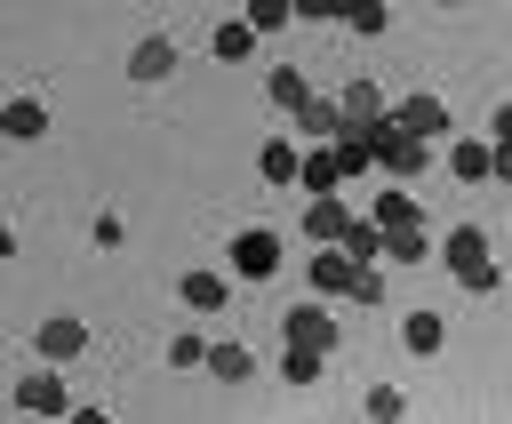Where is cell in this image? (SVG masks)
I'll return each mask as SVG.
<instances>
[{
  "mask_svg": "<svg viewBox=\"0 0 512 424\" xmlns=\"http://www.w3.org/2000/svg\"><path fill=\"white\" fill-rule=\"evenodd\" d=\"M264 96H272L280 112H296V104H304L312 88H304V72H296V64H272V72H264Z\"/></svg>",
  "mask_w": 512,
  "mask_h": 424,
  "instance_id": "cb8c5ba5",
  "label": "cell"
},
{
  "mask_svg": "<svg viewBox=\"0 0 512 424\" xmlns=\"http://www.w3.org/2000/svg\"><path fill=\"white\" fill-rule=\"evenodd\" d=\"M440 264H448V280H464L472 296L504 288V264L488 256V232H480V224H448V232H440Z\"/></svg>",
  "mask_w": 512,
  "mask_h": 424,
  "instance_id": "7a4b0ae2",
  "label": "cell"
},
{
  "mask_svg": "<svg viewBox=\"0 0 512 424\" xmlns=\"http://www.w3.org/2000/svg\"><path fill=\"white\" fill-rule=\"evenodd\" d=\"M168 72H176V40H168V32H144V40L128 48V80L152 88V80H168Z\"/></svg>",
  "mask_w": 512,
  "mask_h": 424,
  "instance_id": "ba28073f",
  "label": "cell"
},
{
  "mask_svg": "<svg viewBox=\"0 0 512 424\" xmlns=\"http://www.w3.org/2000/svg\"><path fill=\"white\" fill-rule=\"evenodd\" d=\"M288 16H296V0H248V24H256V32H280Z\"/></svg>",
  "mask_w": 512,
  "mask_h": 424,
  "instance_id": "83f0119b",
  "label": "cell"
},
{
  "mask_svg": "<svg viewBox=\"0 0 512 424\" xmlns=\"http://www.w3.org/2000/svg\"><path fill=\"white\" fill-rule=\"evenodd\" d=\"M344 176H352V168H344V144H336V136H328V144H312V152H304V168H296V184H304V192H336Z\"/></svg>",
  "mask_w": 512,
  "mask_h": 424,
  "instance_id": "7c38bea8",
  "label": "cell"
},
{
  "mask_svg": "<svg viewBox=\"0 0 512 424\" xmlns=\"http://www.w3.org/2000/svg\"><path fill=\"white\" fill-rule=\"evenodd\" d=\"M256 40H264V32H256L248 16H232V24H216V32H208V56H216V64H248V56H256Z\"/></svg>",
  "mask_w": 512,
  "mask_h": 424,
  "instance_id": "4fadbf2b",
  "label": "cell"
},
{
  "mask_svg": "<svg viewBox=\"0 0 512 424\" xmlns=\"http://www.w3.org/2000/svg\"><path fill=\"white\" fill-rule=\"evenodd\" d=\"M304 280H312V296H328V304H336V296H352L360 264H352V248H344V240H320V248H312V264H304Z\"/></svg>",
  "mask_w": 512,
  "mask_h": 424,
  "instance_id": "5b68a950",
  "label": "cell"
},
{
  "mask_svg": "<svg viewBox=\"0 0 512 424\" xmlns=\"http://www.w3.org/2000/svg\"><path fill=\"white\" fill-rule=\"evenodd\" d=\"M432 8H464V0H432Z\"/></svg>",
  "mask_w": 512,
  "mask_h": 424,
  "instance_id": "836d02e7",
  "label": "cell"
},
{
  "mask_svg": "<svg viewBox=\"0 0 512 424\" xmlns=\"http://www.w3.org/2000/svg\"><path fill=\"white\" fill-rule=\"evenodd\" d=\"M392 120H400V128H416V136H440V128H448V104H440V96H400V104H392Z\"/></svg>",
  "mask_w": 512,
  "mask_h": 424,
  "instance_id": "ac0fdd59",
  "label": "cell"
},
{
  "mask_svg": "<svg viewBox=\"0 0 512 424\" xmlns=\"http://www.w3.org/2000/svg\"><path fill=\"white\" fill-rule=\"evenodd\" d=\"M256 168H264V184H296L304 144H296V136H264V144H256Z\"/></svg>",
  "mask_w": 512,
  "mask_h": 424,
  "instance_id": "5bb4252c",
  "label": "cell"
},
{
  "mask_svg": "<svg viewBox=\"0 0 512 424\" xmlns=\"http://www.w3.org/2000/svg\"><path fill=\"white\" fill-rule=\"evenodd\" d=\"M0 136H8V144H40V136H48V104H40V96H8V104H0Z\"/></svg>",
  "mask_w": 512,
  "mask_h": 424,
  "instance_id": "8fae6325",
  "label": "cell"
},
{
  "mask_svg": "<svg viewBox=\"0 0 512 424\" xmlns=\"http://www.w3.org/2000/svg\"><path fill=\"white\" fill-rule=\"evenodd\" d=\"M296 16L304 24H336V16H352V0H296Z\"/></svg>",
  "mask_w": 512,
  "mask_h": 424,
  "instance_id": "f1b7e54d",
  "label": "cell"
},
{
  "mask_svg": "<svg viewBox=\"0 0 512 424\" xmlns=\"http://www.w3.org/2000/svg\"><path fill=\"white\" fill-rule=\"evenodd\" d=\"M208 376H216V384H248V376H256V352H248V344H208Z\"/></svg>",
  "mask_w": 512,
  "mask_h": 424,
  "instance_id": "7402d4cb",
  "label": "cell"
},
{
  "mask_svg": "<svg viewBox=\"0 0 512 424\" xmlns=\"http://www.w3.org/2000/svg\"><path fill=\"white\" fill-rule=\"evenodd\" d=\"M496 184H512V144H496Z\"/></svg>",
  "mask_w": 512,
  "mask_h": 424,
  "instance_id": "d6a6232c",
  "label": "cell"
},
{
  "mask_svg": "<svg viewBox=\"0 0 512 424\" xmlns=\"http://www.w3.org/2000/svg\"><path fill=\"white\" fill-rule=\"evenodd\" d=\"M344 24H352V32H368V40H376V32H384V24H392V0H352V16H344Z\"/></svg>",
  "mask_w": 512,
  "mask_h": 424,
  "instance_id": "4316f807",
  "label": "cell"
},
{
  "mask_svg": "<svg viewBox=\"0 0 512 424\" xmlns=\"http://www.w3.org/2000/svg\"><path fill=\"white\" fill-rule=\"evenodd\" d=\"M16 248H24V240H16V224H0V264H8Z\"/></svg>",
  "mask_w": 512,
  "mask_h": 424,
  "instance_id": "1f68e13d",
  "label": "cell"
},
{
  "mask_svg": "<svg viewBox=\"0 0 512 424\" xmlns=\"http://www.w3.org/2000/svg\"><path fill=\"white\" fill-rule=\"evenodd\" d=\"M176 296H184L192 312H224V304H232V272H208V264H192V272H176Z\"/></svg>",
  "mask_w": 512,
  "mask_h": 424,
  "instance_id": "30bf717a",
  "label": "cell"
},
{
  "mask_svg": "<svg viewBox=\"0 0 512 424\" xmlns=\"http://www.w3.org/2000/svg\"><path fill=\"white\" fill-rule=\"evenodd\" d=\"M88 240H96V248H120V240H128V224H120V216H96V224H88Z\"/></svg>",
  "mask_w": 512,
  "mask_h": 424,
  "instance_id": "f546056e",
  "label": "cell"
},
{
  "mask_svg": "<svg viewBox=\"0 0 512 424\" xmlns=\"http://www.w3.org/2000/svg\"><path fill=\"white\" fill-rule=\"evenodd\" d=\"M488 136H496V144H512V96L496 104V120H488Z\"/></svg>",
  "mask_w": 512,
  "mask_h": 424,
  "instance_id": "4dcf8cb0",
  "label": "cell"
},
{
  "mask_svg": "<svg viewBox=\"0 0 512 424\" xmlns=\"http://www.w3.org/2000/svg\"><path fill=\"white\" fill-rule=\"evenodd\" d=\"M32 352H40V360H56V368H64V360H80V352H88V320H80V312H48V320L32 328Z\"/></svg>",
  "mask_w": 512,
  "mask_h": 424,
  "instance_id": "8992f818",
  "label": "cell"
},
{
  "mask_svg": "<svg viewBox=\"0 0 512 424\" xmlns=\"http://www.w3.org/2000/svg\"><path fill=\"white\" fill-rule=\"evenodd\" d=\"M344 248H352V264H384V224L376 216H352L344 224Z\"/></svg>",
  "mask_w": 512,
  "mask_h": 424,
  "instance_id": "603a6c76",
  "label": "cell"
},
{
  "mask_svg": "<svg viewBox=\"0 0 512 424\" xmlns=\"http://www.w3.org/2000/svg\"><path fill=\"white\" fill-rule=\"evenodd\" d=\"M16 408H24V416H72V392H64V368H56V360H40V368H24V376H16Z\"/></svg>",
  "mask_w": 512,
  "mask_h": 424,
  "instance_id": "277c9868",
  "label": "cell"
},
{
  "mask_svg": "<svg viewBox=\"0 0 512 424\" xmlns=\"http://www.w3.org/2000/svg\"><path fill=\"white\" fill-rule=\"evenodd\" d=\"M280 336H296V344H336V312H328V296L288 304V312H280Z\"/></svg>",
  "mask_w": 512,
  "mask_h": 424,
  "instance_id": "52a82bcc",
  "label": "cell"
},
{
  "mask_svg": "<svg viewBox=\"0 0 512 424\" xmlns=\"http://www.w3.org/2000/svg\"><path fill=\"white\" fill-rule=\"evenodd\" d=\"M424 256H440V240H432L424 224H392V232H384V264L408 272V264H424Z\"/></svg>",
  "mask_w": 512,
  "mask_h": 424,
  "instance_id": "2e32d148",
  "label": "cell"
},
{
  "mask_svg": "<svg viewBox=\"0 0 512 424\" xmlns=\"http://www.w3.org/2000/svg\"><path fill=\"white\" fill-rule=\"evenodd\" d=\"M352 136H368V160H376V176H424L432 168V136H416V128H400L392 112H376L368 128H352Z\"/></svg>",
  "mask_w": 512,
  "mask_h": 424,
  "instance_id": "6da1fadb",
  "label": "cell"
},
{
  "mask_svg": "<svg viewBox=\"0 0 512 424\" xmlns=\"http://www.w3.org/2000/svg\"><path fill=\"white\" fill-rule=\"evenodd\" d=\"M320 368H328V344H296V336H288V352H280V384H320Z\"/></svg>",
  "mask_w": 512,
  "mask_h": 424,
  "instance_id": "ffe728a7",
  "label": "cell"
},
{
  "mask_svg": "<svg viewBox=\"0 0 512 424\" xmlns=\"http://www.w3.org/2000/svg\"><path fill=\"white\" fill-rule=\"evenodd\" d=\"M344 224H352V208L336 200V192H312V208H304V240L320 248V240H344Z\"/></svg>",
  "mask_w": 512,
  "mask_h": 424,
  "instance_id": "9a60e30c",
  "label": "cell"
},
{
  "mask_svg": "<svg viewBox=\"0 0 512 424\" xmlns=\"http://www.w3.org/2000/svg\"><path fill=\"white\" fill-rule=\"evenodd\" d=\"M224 264H232V280H272V272H280V232H272V224H248V232H232Z\"/></svg>",
  "mask_w": 512,
  "mask_h": 424,
  "instance_id": "3957f363",
  "label": "cell"
},
{
  "mask_svg": "<svg viewBox=\"0 0 512 424\" xmlns=\"http://www.w3.org/2000/svg\"><path fill=\"white\" fill-rule=\"evenodd\" d=\"M168 368H176V376H192V368H208V336H200V328H184V336H168Z\"/></svg>",
  "mask_w": 512,
  "mask_h": 424,
  "instance_id": "d4e9b609",
  "label": "cell"
},
{
  "mask_svg": "<svg viewBox=\"0 0 512 424\" xmlns=\"http://www.w3.org/2000/svg\"><path fill=\"white\" fill-rule=\"evenodd\" d=\"M296 136H312V144L344 136V104H328V96H304V104H296Z\"/></svg>",
  "mask_w": 512,
  "mask_h": 424,
  "instance_id": "e0dca14e",
  "label": "cell"
},
{
  "mask_svg": "<svg viewBox=\"0 0 512 424\" xmlns=\"http://www.w3.org/2000/svg\"><path fill=\"white\" fill-rule=\"evenodd\" d=\"M400 344H408L416 360H432V352L448 344V320H440V312H408V320H400Z\"/></svg>",
  "mask_w": 512,
  "mask_h": 424,
  "instance_id": "d6986e66",
  "label": "cell"
},
{
  "mask_svg": "<svg viewBox=\"0 0 512 424\" xmlns=\"http://www.w3.org/2000/svg\"><path fill=\"white\" fill-rule=\"evenodd\" d=\"M360 416H368V424H392V416H408V400H400V384H368V400H360Z\"/></svg>",
  "mask_w": 512,
  "mask_h": 424,
  "instance_id": "484cf974",
  "label": "cell"
},
{
  "mask_svg": "<svg viewBox=\"0 0 512 424\" xmlns=\"http://www.w3.org/2000/svg\"><path fill=\"white\" fill-rule=\"evenodd\" d=\"M448 176L456 184H488L496 176V136H456L448 144Z\"/></svg>",
  "mask_w": 512,
  "mask_h": 424,
  "instance_id": "9c48e42d",
  "label": "cell"
},
{
  "mask_svg": "<svg viewBox=\"0 0 512 424\" xmlns=\"http://www.w3.org/2000/svg\"><path fill=\"white\" fill-rule=\"evenodd\" d=\"M384 112V80H344V128H368Z\"/></svg>",
  "mask_w": 512,
  "mask_h": 424,
  "instance_id": "44dd1931",
  "label": "cell"
}]
</instances>
